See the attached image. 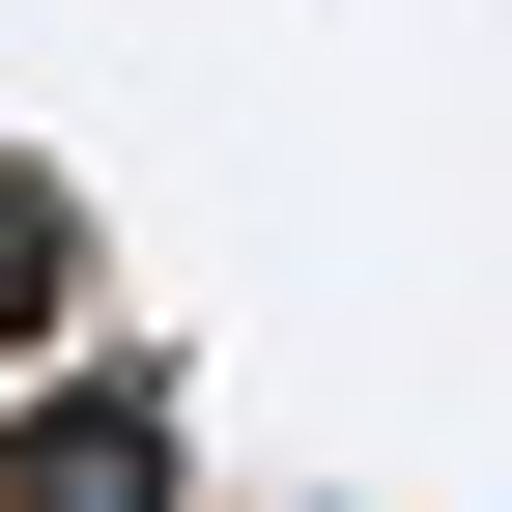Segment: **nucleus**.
<instances>
[{
    "mask_svg": "<svg viewBox=\"0 0 512 512\" xmlns=\"http://www.w3.org/2000/svg\"><path fill=\"white\" fill-rule=\"evenodd\" d=\"M0 512H171V370L57 342L29 399H0Z\"/></svg>",
    "mask_w": 512,
    "mask_h": 512,
    "instance_id": "1",
    "label": "nucleus"
},
{
    "mask_svg": "<svg viewBox=\"0 0 512 512\" xmlns=\"http://www.w3.org/2000/svg\"><path fill=\"white\" fill-rule=\"evenodd\" d=\"M57 342H86V200H57V171L0 143V399H29Z\"/></svg>",
    "mask_w": 512,
    "mask_h": 512,
    "instance_id": "2",
    "label": "nucleus"
}]
</instances>
